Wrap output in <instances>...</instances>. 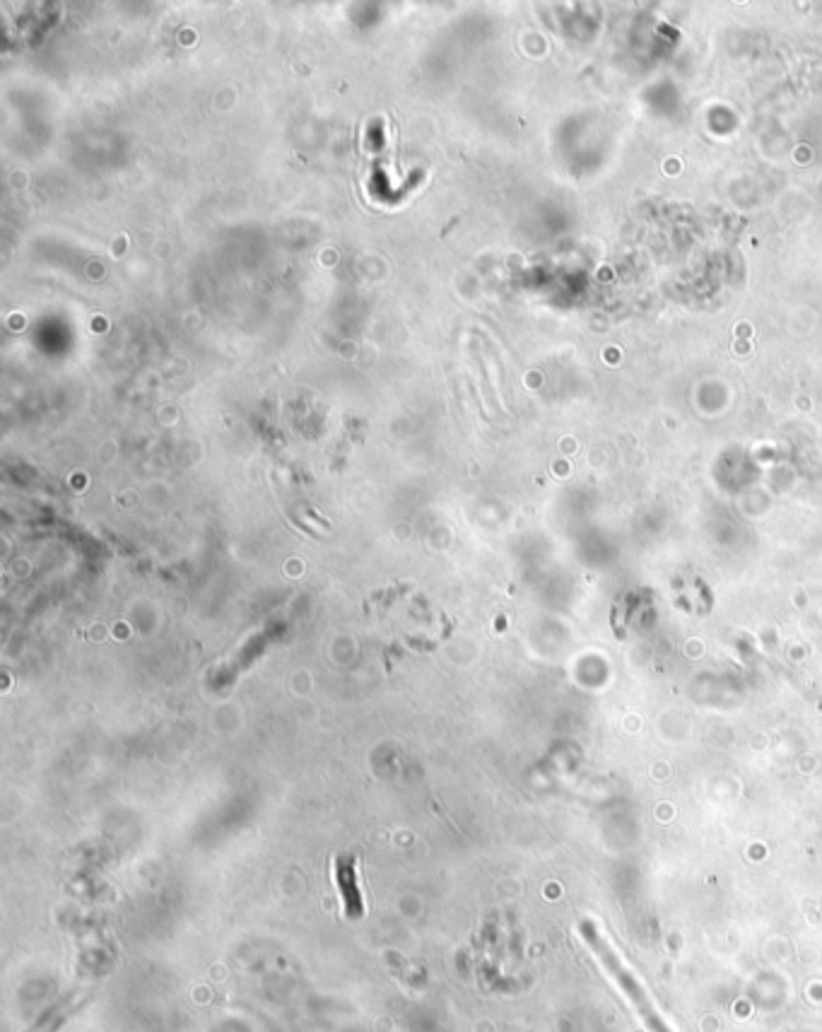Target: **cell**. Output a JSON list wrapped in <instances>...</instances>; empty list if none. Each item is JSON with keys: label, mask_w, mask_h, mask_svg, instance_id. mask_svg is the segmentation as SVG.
I'll use <instances>...</instances> for the list:
<instances>
[{"label": "cell", "mask_w": 822, "mask_h": 1032, "mask_svg": "<svg viewBox=\"0 0 822 1032\" xmlns=\"http://www.w3.org/2000/svg\"><path fill=\"white\" fill-rule=\"evenodd\" d=\"M336 881L343 907L348 919H360L364 914V902L360 885H357V861L355 856H338L336 859Z\"/></svg>", "instance_id": "2"}, {"label": "cell", "mask_w": 822, "mask_h": 1032, "mask_svg": "<svg viewBox=\"0 0 822 1032\" xmlns=\"http://www.w3.org/2000/svg\"><path fill=\"white\" fill-rule=\"evenodd\" d=\"M70 1011H73V1006H70V1004H68V1006H66V1004H63V1006H56L54 1011L46 1013V1018H44V1020H39L37 1028H34L32 1032H54V1030L58 1028V1025H61L63 1020L68 1018V1013H70Z\"/></svg>", "instance_id": "3"}, {"label": "cell", "mask_w": 822, "mask_h": 1032, "mask_svg": "<svg viewBox=\"0 0 822 1032\" xmlns=\"http://www.w3.org/2000/svg\"><path fill=\"white\" fill-rule=\"evenodd\" d=\"M581 936H584V943L591 948V953L596 955L598 965L606 970V975L613 979V982L618 984L620 992L627 996V1001H630L634 1011H637V1016L644 1023V1028H647L649 1032H673L671 1028H668L666 1020L661 1018V1013L656 1011L654 1001H651L647 989L639 984V979L634 977V972L630 970V967L622 963V958L615 953V948L610 946L606 938L598 934L591 924H581Z\"/></svg>", "instance_id": "1"}]
</instances>
